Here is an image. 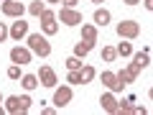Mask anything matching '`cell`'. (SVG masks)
Masks as SVG:
<instances>
[{"mask_svg": "<svg viewBox=\"0 0 153 115\" xmlns=\"http://www.w3.org/2000/svg\"><path fill=\"white\" fill-rule=\"evenodd\" d=\"M31 102L33 100L28 97V95H13V97L5 100V110L13 113V115H18V113H26V110L31 108Z\"/></svg>", "mask_w": 153, "mask_h": 115, "instance_id": "6da1fadb", "label": "cell"}, {"mask_svg": "<svg viewBox=\"0 0 153 115\" xmlns=\"http://www.w3.org/2000/svg\"><path fill=\"white\" fill-rule=\"evenodd\" d=\"M28 49L31 51H36L38 56H49L51 54V46H49V41H46L41 33H31L28 36Z\"/></svg>", "mask_w": 153, "mask_h": 115, "instance_id": "7a4b0ae2", "label": "cell"}, {"mask_svg": "<svg viewBox=\"0 0 153 115\" xmlns=\"http://www.w3.org/2000/svg\"><path fill=\"white\" fill-rule=\"evenodd\" d=\"M138 33H140L138 21H120L117 23V36L120 38H135Z\"/></svg>", "mask_w": 153, "mask_h": 115, "instance_id": "3957f363", "label": "cell"}, {"mask_svg": "<svg viewBox=\"0 0 153 115\" xmlns=\"http://www.w3.org/2000/svg\"><path fill=\"white\" fill-rule=\"evenodd\" d=\"M59 18H61L64 26H79V23H82V13L74 10V8H61Z\"/></svg>", "mask_w": 153, "mask_h": 115, "instance_id": "277c9868", "label": "cell"}, {"mask_svg": "<svg viewBox=\"0 0 153 115\" xmlns=\"http://www.w3.org/2000/svg\"><path fill=\"white\" fill-rule=\"evenodd\" d=\"M102 84L110 90V92H123V87H125V84L117 79L115 72H102Z\"/></svg>", "mask_w": 153, "mask_h": 115, "instance_id": "5b68a950", "label": "cell"}, {"mask_svg": "<svg viewBox=\"0 0 153 115\" xmlns=\"http://www.w3.org/2000/svg\"><path fill=\"white\" fill-rule=\"evenodd\" d=\"M0 8H3V13H5V16H13V18H21L23 10H26L21 0H3V5H0Z\"/></svg>", "mask_w": 153, "mask_h": 115, "instance_id": "8992f818", "label": "cell"}, {"mask_svg": "<svg viewBox=\"0 0 153 115\" xmlns=\"http://www.w3.org/2000/svg\"><path fill=\"white\" fill-rule=\"evenodd\" d=\"M71 97H74L71 87H59V90L54 92V105H56V108H64V105L71 102Z\"/></svg>", "mask_w": 153, "mask_h": 115, "instance_id": "52a82bcc", "label": "cell"}, {"mask_svg": "<svg viewBox=\"0 0 153 115\" xmlns=\"http://www.w3.org/2000/svg\"><path fill=\"white\" fill-rule=\"evenodd\" d=\"M140 74V66L135 64V61H133L130 66H128V69H123V72H117V79H120L123 84H130V82H135V77Z\"/></svg>", "mask_w": 153, "mask_h": 115, "instance_id": "ba28073f", "label": "cell"}, {"mask_svg": "<svg viewBox=\"0 0 153 115\" xmlns=\"http://www.w3.org/2000/svg\"><path fill=\"white\" fill-rule=\"evenodd\" d=\"M38 79H41L44 87H56V72L51 66H41L38 69Z\"/></svg>", "mask_w": 153, "mask_h": 115, "instance_id": "9c48e42d", "label": "cell"}, {"mask_svg": "<svg viewBox=\"0 0 153 115\" xmlns=\"http://www.w3.org/2000/svg\"><path fill=\"white\" fill-rule=\"evenodd\" d=\"M10 59L16 61V64H28V61H31V49L16 46V49H10Z\"/></svg>", "mask_w": 153, "mask_h": 115, "instance_id": "30bf717a", "label": "cell"}, {"mask_svg": "<svg viewBox=\"0 0 153 115\" xmlns=\"http://www.w3.org/2000/svg\"><path fill=\"white\" fill-rule=\"evenodd\" d=\"M100 105H102L105 113H117V100H115V95H112V92L100 95Z\"/></svg>", "mask_w": 153, "mask_h": 115, "instance_id": "8fae6325", "label": "cell"}, {"mask_svg": "<svg viewBox=\"0 0 153 115\" xmlns=\"http://www.w3.org/2000/svg\"><path fill=\"white\" fill-rule=\"evenodd\" d=\"M8 31H10V36L16 38V41H21V38L28 33V21H21V18H18V21L13 23L10 28H8Z\"/></svg>", "mask_w": 153, "mask_h": 115, "instance_id": "7c38bea8", "label": "cell"}, {"mask_svg": "<svg viewBox=\"0 0 153 115\" xmlns=\"http://www.w3.org/2000/svg\"><path fill=\"white\" fill-rule=\"evenodd\" d=\"M94 66H79V79H82V84H87V82H92L94 79Z\"/></svg>", "mask_w": 153, "mask_h": 115, "instance_id": "4fadbf2b", "label": "cell"}, {"mask_svg": "<svg viewBox=\"0 0 153 115\" xmlns=\"http://www.w3.org/2000/svg\"><path fill=\"white\" fill-rule=\"evenodd\" d=\"M92 41H84V44H82V41H79V44H76L74 46V56H79V59H82V56H87L89 54V51H92Z\"/></svg>", "mask_w": 153, "mask_h": 115, "instance_id": "5bb4252c", "label": "cell"}, {"mask_svg": "<svg viewBox=\"0 0 153 115\" xmlns=\"http://www.w3.org/2000/svg\"><path fill=\"white\" fill-rule=\"evenodd\" d=\"M21 84L28 90V92H31V90L38 87V77H36V74H23V77H21Z\"/></svg>", "mask_w": 153, "mask_h": 115, "instance_id": "9a60e30c", "label": "cell"}, {"mask_svg": "<svg viewBox=\"0 0 153 115\" xmlns=\"http://www.w3.org/2000/svg\"><path fill=\"white\" fill-rule=\"evenodd\" d=\"M135 64L140 66V69H146V66L151 64V51H148V49H143V51H138V54H135Z\"/></svg>", "mask_w": 153, "mask_h": 115, "instance_id": "2e32d148", "label": "cell"}, {"mask_svg": "<svg viewBox=\"0 0 153 115\" xmlns=\"http://www.w3.org/2000/svg\"><path fill=\"white\" fill-rule=\"evenodd\" d=\"M94 23H97V26H107V23H110V10L100 8V10L94 13Z\"/></svg>", "mask_w": 153, "mask_h": 115, "instance_id": "e0dca14e", "label": "cell"}, {"mask_svg": "<svg viewBox=\"0 0 153 115\" xmlns=\"http://www.w3.org/2000/svg\"><path fill=\"white\" fill-rule=\"evenodd\" d=\"M82 36H84V41H97V28L94 26H82Z\"/></svg>", "mask_w": 153, "mask_h": 115, "instance_id": "ac0fdd59", "label": "cell"}, {"mask_svg": "<svg viewBox=\"0 0 153 115\" xmlns=\"http://www.w3.org/2000/svg\"><path fill=\"white\" fill-rule=\"evenodd\" d=\"M41 26H44L46 36H54V33L59 31V23H56V21H41Z\"/></svg>", "mask_w": 153, "mask_h": 115, "instance_id": "d6986e66", "label": "cell"}, {"mask_svg": "<svg viewBox=\"0 0 153 115\" xmlns=\"http://www.w3.org/2000/svg\"><path fill=\"white\" fill-rule=\"evenodd\" d=\"M44 10H46V5L41 3V0H33L31 5H28V13H31V16H41Z\"/></svg>", "mask_w": 153, "mask_h": 115, "instance_id": "ffe728a7", "label": "cell"}, {"mask_svg": "<svg viewBox=\"0 0 153 115\" xmlns=\"http://www.w3.org/2000/svg\"><path fill=\"white\" fill-rule=\"evenodd\" d=\"M115 51H117L120 56H130V54H133V46H130V41H120Z\"/></svg>", "mask_w": 153, "mask_h": 115, "instance_id": "44dd1931", "label": "cell"}, {"mask_svg": "<svg viewBox=\"0 0 153 115\" xmlns=\"http://www.w3.org/2000/svg\"><path fill=\"white\" fill-rule=\"evenodd\" d=\"M115 56H117V51H115L112 46H105L102 49V59L105 61H115Z\"/></svg>", "mask_w": 153, "mask_h": 115, "instance_id": "7402d4cb", "label": "cell"}, {"mask_svg": "<svg viewBox=\"0 0 153 115\" xmlns=\"http://www.w3.org/2000/svg\"><path fill=\"white\" fill-rule=\"evenodd\" d=\"M66 82H71V84H82V79H79V69H69V74H66Z\"/></svg>", "mask_w": 153, "mask_h": 115, "instance_id": "603a6c76", "label": "cell"}, {"mask_svg": "<svg viewBox=\"0 0 153 115\" xmlns=\"http://www.w3.org/2000/svg\"><path fill=\"white\" fill-rule=\"evenodd\" d=\"M8 77H10V79H21V64L8 66Z\"/></svg>", "mask_w": 153, "mask_h": 115, "instance_id": "cb8c5ba5", "label": "cell"}, {"mask_svg": "<svg viewBox=\"0 0 153 115\" xmlns=\"http://www.w3.org/2000/svg\"><path fill=\"white\" fill-rule=\"evenodd\" d=\"M79 66H82L79 56H69V59H66V69H79Z\"/></svg>", "mask_w": 153, "mask_h": 115, "instance_id": "d4e9b609", "label": "cell"}, {"mask_svg": "<svg viewBox=\"0 0 153 115\" xmlns=\"http://www.w3.org/2000/svg\"><path fill=\"white\" fill-rule=\"evenodd\" d=\"M38 18H41V21H56V13H54V10H49V8H46V10L41 13V16H38Z\"/></svg>", "mask_w": 153, "mask_h": 115, "instance_id": "484cf974", "label": "cell"}, {"mask_svg": "<svg viewBox=\"0 0 153 115\" xmlns=\"http://www.w3.org/2000/svg\"><path fill=\"white\" fill-rule=\"evenodd\" d=\"M8 36H10V31H8V26H5V23H0V44H3V41H5Z\"/></svg>", "mask_w": 153, "mask_h": 115, "instance_id": "4316f807", "label": "cell"}, {"mask_svg": "<svg viewBox=\"0 0 153 115\" xmlns=\"http://www.w3.org/2000/svg\"><path fill=\"white\" fill-rule=\"evenodd\" d=\"M61 3H64V8H74L79 0H61Z\"/></svg>", "mask_w": 153, "mask_h": 115, "instance_id": "83f0119b", "label": "cell"}, {"mask_svg": "<svg viewBox=\"0 0 153 115\" xmlns=\"http://www.w3.org/2000/svg\"><path fill=\"white\" fill-rule=\"evenodd\" d=\"M128 5H138V3H140V0H125Z\"/></svg>", "mask_w": 153, "mask_h": 115, "instance_id": "f1b7e54d", "label": "cell"}, {"mask_svg": "<svg viewBox=\"0 0 153 115\" xmlns=\"http://www.w3.org/2000/svg\"><path fill=\"white\" fill-rule=\"evenodd\" d=\"M46 3H59V0H46Z\"/></svg>", "mask_w": 153, "mask_h": 115, "instance_id": "f546056e", "label": "cell"}, {"mask_svg": "<svg viewBox=\"0 0 153 115\" xmlns=\"http://www.w3.org/2000/svg\"><path fill=\"white\" fill-rule=\"evenodd\" d=\"M92 3H102V0H92Z\"/></svg>", "mask_w": 153, "mask_h": 115, "instance_id": "4dcf8cb0", "label": "cell"}, {"mask_svg": "<svg viewBox=\"0 0 153 115\" xmlns=\"http://www.w3.org/2000/svg\"><path fill=\"white\" fill-rule=\"evenodd\" d=\"M0 102H3V97H0Z\"/></svg>", "mask_w": 153, "mask_h": 115, "instance_id": "1f68e13d", "label": "cell"}]
</instances>
